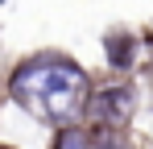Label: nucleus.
Here are the masks:
<instances>
[{"label": "nucleus", "mask_w": 153, "mask_h": 149, "mask_svg": "<svg viewBox=\"0 0 153 149\" xmlns=\"http://www.w3.org/2000/svg\"><path fill=\"white\" fill-rule=\"evenodd\" d=\"M83 95H87V71L66 58H37V62L17 66L13 74V99L50 120L75 116Z\"/></svg>", "instance_id": "f257e3e1"}, {"label": "nucleus", "mask_w": 153, "mask_h": 149, "mask_svg": "<svg viewBox=\"0 0 153 149\" xmlns=\"http://www.w3.org/2000/svg\"><path fill=\"white\" fill-rule=\"evenodd\" d=\"M128 112H132V91L128 87H103L100 95L87 99V116L95 124H124Z\"/></svg>", "instance_id": "f03ea898"}, {"label": "nucleus", "mask_w": 153, "mask_h": 149, "mask_svg": "<svg viewBox=\"0 0 153 149\" xmlns=\"http://www.w3.org/2000/svg\"><path fill=\"white\" fill-rule=\"evenodd\" d=\"M108 62H112L116 71H128V66H132V37L112 33V37H108Z\"/></svg>", "instance_id": "7ed1b4c3"}, {"label": "nucleus", "mask_w": 153, "mask_h": 149, "mask_svg": "<svg viewBox=\"0 0 153 149\" xmlns=\"http://www.w3.org/2000/svg\"><path fill=\"white\" fill-rule=\"evenodd\" d=\"M54 149H91V137L83 128H62L58 141H54Z\"/></svg>", "instance_id": "20e7f679"}]
</instances>
